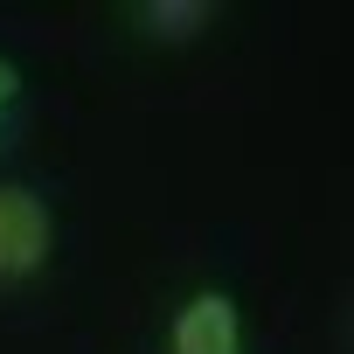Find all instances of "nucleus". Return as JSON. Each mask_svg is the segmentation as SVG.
<instances>
[{
    "instance_id": "f257e3e1",
    "label": "nucleus",
    "mask_w": 354,
    "mask_h": 354,
    "mask_svg": "<svg viewBox=\"0 0 354 354\" xmlns=\"http://www.w3.org/2000/svg\"><path fill=\"white\" fill-rule=\"evenodd\" d=\"M56 250V209L28 181H0V285H21Z\"/></svg>"
},
{
    "instance_id": "f03ea898",
    "label": "nucleus",
    "mask_w": 354,
    "mask_h": 354,
    "mask_svg": "<svg viewBox=\"0 0 354 354\" xmlns=\"http://www.w3.org/2000/svg\"><path fill=\"white\" fill-rule=\"evenodd\" d=\"M167 354H243V313L230 292L202 285L174 306L167 319Z\"/></svg>"
},
{
    "instance_id": "7ed1b4c3",
    "label": "nucleus",
    "mask_w": 354,
    "mask_h": 354,
    "mask_svg": "<svg viewBox=\"0 0 354 354\" xmlns=\"http://www.w3.org/2000/svg\"><path fill=\"white\" fill-rule=\"evenodd\" d=\"M132 21H139V35H153V42H188V35H202V28L216 21V8H209V0H139Z\"/></svg>"
},
{
    "instance_id": "20e7f679",
    "label": "nucleus",
    "mask_w": 354,
    "mask_h": 354,
    "mask_svg": "<svg viewBox=\"0 0 354 354\" xmlns=\"http://www.w3.org/2000/svg\"><path fill=\"white\" fill-rule=\"evenodd\" d=\"M15 111H21V70L0 56V146H8V132H15Z\"/></svg>"
}]
</instances>
